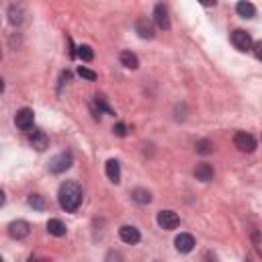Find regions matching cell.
Here are the masks:
<instances>
[{"instance_id":"6da1fadb","label":"cell","mask_w":262,"mask_h":262,"mask_svg":"<svg viewBox=\"0 0 262 262\" xmlns=\"http://www.w3.org/2000/svg\"><path fill=\"white\" fill-rule=\"evenodd\" d=\"M58 201H60V207H62L66 213H74V211L82 205V189L78 187V182L66 180L64 185L60 187Z\"/></svg>"},{"instance_id":"7a4b0ae2","label":"cell","mask_w":262,"mask_h":262,"mask_svg":"<svg viewBox=\"0 0 262 262\" xmlns=\"http://www.w3.org/2000/svg\"><path fill=\"white\" fill-rule=\"evenodd\" d=\"M72 164H74L72 154L62 152V154L53 156L51 160H49V170H51L53 174H62V172H66V170H70V168H72Z\"/></svg>"},{"instance_id":"3957f363","label":"cell","mask_w":262,"mask_h":262,"mask_svg":"<svg viewBox=\"0 0 262 262\" xmlns=\"http://www.w3.org/2000/svg\"><path fill=\"white\" fill-rule=\"evenodd\" d=\"M234 145L238 147L240 152H246V154H252L256 150V140L252 133H246V131H238L234 135Z\"/></svg>"},{"instance_id":"277c9868","label":"cell","mask_w":262,"mask_h":262,"mask_svg":"<svg viewBox=\"0 0 262 262\" xmlns=\"http://www.w3.org/2000/svg\"><path fill=\"white\" fill-rule=\"evenodd\" d=\"M232 43H234V48L238 51H250L254 48L252 37H250V33H246L244 29H236L232 33Z\"/></svg>"},{"instance_id":"5b68a950","label":"cell","mask_w":262,"mask_h":262,"mask_svg":"<svg viewBox=\"0 0 262 262\" xmlns=\"http://www.w3.org/2000/svg\"><path fill=\"white\" fill-rule=\"evenodd\" d=\"M15 123H17V127L23 129V131L33 129V123H35V113H33V109H27V107H25V109L17 111Z\"/></svg>"},{"instance_id":"8992f818","label":"cell","mask_w":262,"mask_h":262,"mask_svg":"<svg viewBox=\"0 0 262 262\" xmlns=\"http://www.w3.org/2000/svg\"><path fill=\"white\" fill-rule=\"evenodd\" d=\"M178 223H180V217L174 211L164 209V211L158 213V225H160L162 230H176Z\"/></svg>"},{"instance_id":"52a82bcc","label":"cell","mask_w":262,"mask_h":262,"mask_svg":"<svg viewBox=\"0 0 262 262\" xmlns=\"http://www.w3.org/2000/svg\"><path fill=\"white\" fill-rule=\"evenodd\" d=\"M31 234V225L23 219H17L8 225V236L15 238V240H25V238Z\"/></svg>"},{"instance_id":"ba28073f","label":"cell","mask_w":262,"mask_h":262,"mask_svg":"<svg viewBox=\"0 0 262 262\" xmlns=\"http://www.w3.org/2000/svg\"><path fill=\"white\" fill-rule=\"evenodd\" d=\"M154 23L158 29L168 31L170 29V17H168V8L164 4H156L154 8Z\"/></svg>"},{"instance_id":"9c48e42d","label":"cell","mask_w":262,"mask_h":262,"mask_svg":"<svg viewBox=\"0 0 262 262\" xmlns=\"http://www.w3.org/2000/svg\"><path fill=\"white\" fill-rule=\"evenodd\" d=\"M119 238H121V242L133 246V244H138V242L142 240V234H140L138 227H133V225H123L121 230H119Z\"/></svg>"},{"instance_id":"30bf717a","label":"cell","mask_w":262,"mask_h":262,"mask_svg":"<svg viewBox=\"0 0 262 262\" xmlns=\"http://www.w3.org/2000/svg\"><path fill=\"white\" fill-rule=\"evenodd\" d=\"M135 31H138V35L142 39H152L154 37V25L147 17H140L138 21H135Z\"/></svg>"},{"instance_id":"8fae6325","label":"cell","mask_w":262,"mask_h":262,"mask_svg":"<svg viewBox=\"0 0 262 262\" xmlns=\"http://www.w3.org/2000/svg\"><path fill=\"white\" fill-rule=\"evenodd\" d=\"M29 142H31V145L35 147L37 152H45V150H48V145H49V138L41 129H33V133L29 135Z\"/></svg>"},{"instance_id":"7c38bea8","label":"cell","mask_w":262,"mask_h":262,"mask_svg":"<svg viewBox=\"0 0 262 262\" xmlns=\"http://www.w3.org/2000/svg\"><path fill=\"white\" fill-rule=\"evenodd\" d=\"M174 246L180 254H189V252H192V248H195V238L191 234H180V236H176Z\"/></svg>"},{"instance_id":"4fadbf2b","label":"cell","mask_w":262,"mask_h":262,"mask_svg":"<svg viewBox=\"0 0 262 262\" xmlns=\"http://www.w3.org/2000/svg\"><path fill=\"white\" fill-rule=\"evenodd\" d=\"M213 166L211 164H207V162H201V164H197V168H195V178L197 180H201V182H209V180H213Z\"/></svg>"},{"instance_id":"5bb4252c","label":"cell","mask_w":262,"mask_h":262,"mask_svg":"<svg viewBox=\"0 0 262 262\" xmlns=\"http://www.w3.org/2000/svg\"><path fill=\"white\" fill-rule=\"evenodd\" d=\"M105 172H107L111 182H115V185H119V182H121V166H119L117 160H109L107 166H105Z\"/></svg>"},{"instance_id":"9a60e30c","label":"cell","mask_w":262,"mask_h":262,"mask_svg":"<svg viewBox=\"0 0 262 262\" xmlns=\"http://www.w3.org/2000/svg\"><path fill=\"white\" fill-rule=\"evenodd\" d=\"M119 62H121V66L129 68V70H138V68H140L138 55L131 53V51H121V53H119Z\"/></svg>"},{"instance_id":"2e32d148","label":"cell","mask_w":262,"mask_h":262,"mask_svg":"<svg viewBox=\"0 0 262 262\" xmlns=\"http://www.w3.org/2000/svg\"><path fill=\"white\" fill-rule=\"evenodd\" d=\"M236 10H238V15H240L242 19H252L256 15V6L252 2H238Z\"/></svg>"},{"instance_id":"e0dca14e","label":"cell","mask_w":262,"mask_h":262,"mask_svg":"<svg viewBox=\"0 0 262 262\" xmlns=\"http://www.w3.org/2000/svg\"><path fill=\"white\" fill-rule=\"evenodd\" d=\"M48 232L55 238H62V236H66V225L60 219H49L48 221Z\"/></svg>"},{"instance_id":"ac0fdd59","label":"cell","mask_w":262,"mask_h":262,"mask_svg":"<svg viewBox=\"0 0 262 262\" xmlns=\"http://www.w3.org/2000/svg\"><path fill=\"white\" fill-rule=\"evenodd\" d=\"M131 197L135 203H140V205H150L152 203V195H150V191H145V189H135L131 192Z\"/></svg>"},{"instance_id":"d6986e66","label":"cell","mask_w":262,"mask_h":262,"mask_svg":"<svg viewBox=\"0 0 262 262\" xmlns=\"http://www.w3.org/2000/svg\"><path fill=\"white\" fill-rule=\"evenodd\" d=\"M23 15H25V10H23V6L13 4V6L8 8V21L13 23V25H21V23H23Z\"/></svg>"},{"instance_id":"ffe728a7","label":"cell","mask_w":262,"mask_h":262,"mask_svg":"<svg viewBox=\"0 0 262 262\" xmlns=\"http://www.w3.org/2000/svg\"><path fill=\"white\" fill-rule=\"evenodd\" d=\"M29 205L37 211H43L45 207H48V203H45V199L41 195H29Z\"/></svg>"},{"instance_id":"44dd1931","label":"cell","mask_w":262,"mask_h":262,"mask_svg":"<svg viewBox=\"0 0 262 262\" xmlns=\"http://www.w3.org/2000/svg\"><path fill=\"white\" fill-rule=\"evenodd\" d=\"M195 150H197V154L207 156V154H211V152H213V142H209V140H201V142H197Z\"/></svg>"},{"instance_id":"7402d4cb","label":"cell","mask_w":262,"mask_h":262,"mask_svg":"<svg viewBox=\"0 0 262 262\" xmlns=\"http://www.w3.org/2000/svg\"><path fill=\"white\" fill-rule=\"evenodd\" d=\"M78 55H80L84 62H90V60L95 58V51H93L90 45H80V48H78Z\"/></svg>"},{"instance_id":"603a6c76","label":"cell","mask_w":262,"mask_h":262,"mask_svg":"<svg viewBox=\"0 0 262 262\" xmlns=\"http://www.w3.org/2000/svg\"><path fill=\"white\" fill-rule=\"evenodd\" d=\"M78 76H82L84 80H96V72H93V70H88V68H84V66H80L78 68Z\"/></svg>"},{"instance_id":"cb8c5ba5","label":"cell","mask_w":262,"mask_h":262,"mask_svg":"<svg viewBox=\"0 0 262 262\" xmlns=\"http://www.w3.org/2000/svg\"><path fill=\"white\" fill-rule=\"evenodd\" d=\"M95 102H96V107H98V113H100V111H105V113H109V115H115V113L111 111V107L107 105V98H105V96H96Z\"/></svg>"},{"instance_id":"d4e9b609","label":"cell","mask_w":262,"mask_h":262,"mask_svg":"<svg viewBox=\"0 0 262 262\" xmlns=\"http://www.w3.org/2000/svg\"><path fill=\"white\" fill-rule=\"evenodd\" d=\"M107 262H123V256L119 252H115V250H111L107 254Z\"/></svg>"},{"instance_id":"484cf974","label":"cell","mask_w":262,"mask_h":262,"mask_svg":"<svg viewBox=\"0 0 262 262\" xmlns=\"http://www.w3.org/2000/svg\"><path fill=\"white\" fill-rule=\"evenodd\" d=\"M113 131H115V133L119 135V138H125V135H127V127H125L123 123H117L115 127H113Z\"/></svg>"},{"instance_id":"4316f807","label":"cell","mask_w":262,"mask_h":262,"mask_svg":"<svg viewBox=\"0 0 262 262\" xmlns=\"http://www.w3.org/2000/svg\"><path fill=\"white\" fill-rule=\"evenodd\" d=\"M252 51H254V55H256V58L262 62V41H256V43H254Z\"/></svg>"},{"instance_id":"83f0119b","label":"cell","mask_w":262,"mask_h":262,"mask_svg":"<svg viewBox=\"0 0 262 262\" xmlns=\"http://www.w3.org/2000/svg\"><path fill=\"white\" fill-rule=\"evenodd\" d=\"M29 262H37V260H33V258H31V260H29Z\"/></svg>"}]
</instances>
